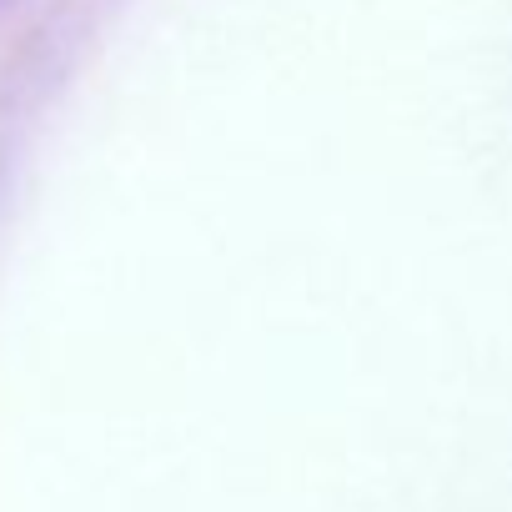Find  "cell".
<instances>
[]
</instances>
